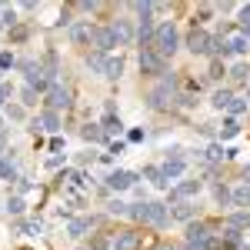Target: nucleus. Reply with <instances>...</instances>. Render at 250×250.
Here are the masks:
<instances>
[{
    "mask_svg": "<svg viewBox=\"0 0 250 250\" xmlns=\"http://www.w3.org/2000/svg\"><path fill=\"white\" fill-rule=\"evenodd\" d=\"M127 217H134V220H140V224L167 227V204H130Z\"/></svg>",
    "mask_w": 250,
    "mask_h": 250,
    "instance_id": "1",
    "label": "nucleus"
},
{
    "mask_svg": "<svg viewBox=\"0 0 250 250\" xmlns=\"http://www.w3.org/2000/svg\"><path fill=\"white\" fill-rule=\"evenodd\" d=\"M177 43H180V37H177V27L173 23H160L157 27V43H154V50L160 54V57L167 60L177 54Z\"/></svg>",
    "mask_w": 250,
    "mask_h": 250,
    "instance_id": "2",
    "label": "nucleus"
},
{
    "mask_svg": "<svg viewBox=\"0 0 250 250\" xmlns=\"http://www.w3.org/2000/svg\"><path fill=\"white\" fill-rule=\"evenodd\" d=\"M147 107H150V110H170V107H173V87H170V83L154 87V90L147 94Z\"/></svg>",
    "mask_w": 250,
    "mask_h": 250,
    "instance_id": "3",
    "label": "nucleus"
},
{
    "mask_svg": "<svg viewBox=\"0 0 250 250\" xmlns=\"http://www.w3.org/2000/svg\"><path fill=\"white\" fill-rule=\"evenodd\" d=\"M140 74H150V77L167 74V60L160 57L157 50H140Z\"/></svg>",
    "mask_w": 250,
    "mask_h": 250,
    "instance_id": "4",
    "label": "nucleus"
},
{
    "mask_svg": "<svg viewBox=\"0 0 250 250\" xmlns=\"http://www.w3.org/2000/svg\"><path fill=\"white\" fill-rule=\"evenodd\" d=\"M94 30L97 27L90 20H77V23L70 27V40H74L77 47H90V43H94Z\"/></svg>",
    "mask_w": 250,
    "mask_h": 250,
    "instance_id": "5",
    "label": "nucleus"
},
{
    "mask_svg": "<svg viewBox=\"0 0 250 250\" xmlns=\"http://www.w3.org/2000/svg\"><path fill=\"white\" fill-rule=\"evenodd\" d=\"M47 107L57 114V110H67L70 107V90L67 87H60V83H54L50 90H47Z\"/></svg>",
    "mask_w": 250,
    "mask_h": 250,
    "instance_id": "6",
    "label": "nucleus"
},
{
    "mask_svg": "<svg viewBox=\"0 0 250 250\" xmlns=\"http://www.w3.org/2000/svg\"><path fill=\"white\" fill-rule=\"evenodd\" d=\"M110 34H114L117 47H130V43H134V27H130V20H114V23H110Z\"/></svg>",
    "mask_w": 250,
    "mask_h": 250,
    "instance_id": "7",
    "label": "nucleus"
},
{
    "mask_svg": "<svg viewBox=\"0 0 250 250\" xmlns=\"http://www.w3.org/2000/svg\"><path fill=\"white\" fill-rule=\"evenodd\" d=\"M50 70H43V67H30V70H27V87H30V90H50V87H54V83H50Z\"/></svg>",
    "mask_w": 250,
    "mask_h": 250,
    "instance_id": "8",
    "label": "nucleus"
},
{
    "mask_svg": "<svg viewBox=\"0 0 250 250\" xmlns=\"http://www.w3.org/2000/svg\"><path fill=\"white\" fill-rule=\"evenodd\" d=\"M207 47H210V34L193 23L190 37H187V50H190V54H207Z\"/></svg>",
    "mask_w": 250,
    "mask_h": 250,
    "instance_id": "9",
    "label": "nucleus"
},
{
    "mask_svg": "<svg viewBox=\"0 0 250 250\" xmlns=\"http://www.w3.org/2000/svg\"><path fill=\"white\" fill-rule=\"evenodd\" d=\"M114 47H117V43H114V34H110V27H97V30H94V50L107 57Z\"/></svg>",
    "mask_w": 250,
    "mask_h": 250,
    "instance_id": "10",
    "label": "nucleus"
},
{
    "mask_svg": "<svg viewBox=\"0 0 250 250\" xmlns=\"http://www.w3.org/2000/svg\"><path fill=\"white\" fill-rule=\"evenodd\" d=\"M137 247H140V233L134 230H120L110 240V250H137Z\"/></svg>",
    "mask_w": 250,
    "mask_h": 250,
    "instance_id": "11",
    "label": "nucleus"
},
{
    "mask_svg": "<svg viewBox=\"0 0 250 250\" xmlns=\"http://www.w3.org/2000/svg\"><path fill=\"white\" fill-rule=\"evenodd\" d=\"M224 40H227L230 54H240V57H244V54L250 50V34H244V30H230V34H227Z\"/></svg>",
    "mask_w": 250,
    "mask_h": 250,
    "instance_id": "12",
    "label": "nucleus"
},
{
    "mask_svg": "<svg viewBox=\"0 0 250 250\" xmlns=\"http://www.w3.org/2000/svg\"><path fill=\"white\" fill-rule=\"evenodd\" d=\"M134 180H137V173H130V170H114L110 177H107V187H110V190H127V187H134Z\"/></svg>",
    "mask_w": 250,
    "mask_h": 250,
    "instance_id": "13",
    "label": "nucleus"
},
{
    "mask_svg": "<svg viewBox=\"0 0 250 250\" xmlns=\"http://www.w3.org/2000/svg\"><path fill=\"white\" fill-rule=\"evenodd\" d=\"M30 130H50V134H57L60 130V117L54 114V110H43V114L30 124Z\"/></svg>",
    "mask_w": 250,
    "mask_h": 250,
    "instance_id": "14",
    "label": "nucleus"
},
{
    "mask_svg": "<svg viewBox=\"0 0 250 250\" xmlns=\"http://www.w3.org/2000/svg\"><path fill=\"white\" fill-rule=\"evenodd\" d=\"M94 224H97V220H87V217H70V224H67V237H74V240H77V237H83Z\"/></svg>",
    "mask_w": 250,
    "mask_h": 250,
    "instance_id": "15",
    "label": "nucleus"
},
{
    "mask_svg": "<svg viewBox=\"0 0 250 250\" xmlns=\"http://www.w3.org/2000/svg\"><path fill=\"white\" fill-rule=\"evenodd\" d=\"M200 193V180H180L177 187H173V200H184V197H197Z\"/></svg>",
    "mask_w": 250,
    "mask_h": 250,
    "instance_id": "16",
    "label": "nucleus"
},
{
    "mask_svg": "<svg viewBox=\"0 0 250 250\" xmlns=\"http://www.w3.org/2000/svg\"><path fill=\"white\" fill-rule=\"evenodd\" d=\"M204 240H210V227L207 224H190L187 227V244H204Z\"/></svg>",
    "mask_w": 250,
    "mask_h": 250,
    "instance_id": "17",
    "label": "nucleus"
},
{
    "mask_svg": "<svg viewBox=\"0 0 250 250\" xmlns=\"http://www.w3.org/2000/svg\"><path fill=\"white\" fill-rule=\"evenodd\" d=\"M124 74V57L117 54V57H107V63H104V77L107 80H117Z\"/></svg>",
    "mask_w": 250,
    "mask_h": 250,
    "instance_id": "18",
    "label": "nucleus"
},
{
    "mask_svg": "<svg viewBox=\"0 0 250 250\" xmlns=\"http://www.w3.org/2000/svg\"><path fill=\"white\" fill-rule=\"evenodd\" d=\"M80 134H83L87 144H104V140H107V134H104V127H100V124H87Z\"/></svg>",
    "mask_w": 250,
    "mask_h": 250,
    "instance_id": "19",
    "label": "nucleus"
},
{
    "mask_svg": "<svg viewBox=\"0 0 250 250\" xmlns=\"http://www.w3.org/2000/svg\"><path fill=\"white\" fill-rule=\"evenodd\" d=\"M164 177H167V180H177V177H184V157H170V160L164 164Z\"/></svg>",
    "mask_w": 250,
    "mask_h": 250,
    "instance_id": "20",
    "label": "nucleus"
},
{
    "mask_svg": "<svg viewBox=\"0 0 250 250\" xmlns=\"http://www.w3.org/2000/svg\"><path fill=\"white\" fill-rule=\"evenodd\" d=\"M144 177H147L154 187H170V180L164 177V167H144Z\"/></svg>",
    "mask_w": 250,
    "mask_h": 250,
    "instance_id": "21",
    "label": "nucleus"
},
{
    "mask_svg": "<svg viewBox=\"0 0 250 250\" xmlns=\"http://www.w3.org/2000/svg\"><path fill=\"white\" fill-rule=\"evenodd\" d=\"M230 204L233 207H250V184H244V187H237L230 193Z\"/></svg>",
    "mask_w": 250,
    "mask_h": 250,
    "instance_id": "22",
    "label": "nucleus"
},
{
    "mask_svg": "<svg viewBox=\"0 0 250 250\" xmlns=\"http://www.w3.org/2000/svg\"><path fill=\"white\" fill-rule=\"evenodd\" d=\"M227 227H233V230H247L250 227V213H244V210L230 213V217H227Z\"/></svg>",
    "mask_w": 250,
    "mask_h": 250,
    "instance_id": "23",
    "label": "nucleus"
},
{
    "mask_svg": "<svg viewBox=\"0 0 250 250\" xmlns=\"http://www.w3.org/2000/svg\"><path fill=\"white\" fill-rule=\"evenodd\" d=\"M213 107H217V110H227V107H230L233 104V94L230 90H217V94H213V100H210Z\"/></svg>",
    "mask_w": 250,
    "mask_h": 250,
    "instance_id": "24",
    "label": "nucleus"
},
{
    "mask_svg": "<svg viewBox=\"0 0 250 250\" xmlns=\"http://www.w3.org/2000/svg\"><path fill=\"white\" fill-rule=\"evenodd\" d=\"M100 127H104V134H120V130H124L120 117H114V114H107V117H104V124H100Z\"/></svg>",
    "mask_w": 250,
    "mask_h": 250,
    "instance_id": "25",
    "label": "nucleus"
},
{
    "mask_svg": "<svg viewBox=\"0 0 250 250\" xmlns=\"http://www.w3.org/2000/svg\"><path fill=\"white\" fill-rule=\"evenodd\" d=\"M193 210H197V207L184 200V204H177V207H173V217H177V220H190V217H193Z\"/></svg>",
    "mask_w": 250,
    "mask_h": 250,
    "instance_id": "26",
    "label": "nucleus"
},
{
    "mask_svg": "<svg viewBox=\"0 0 250 250\" xmlns=\"http://www.w3.org/2000/svg\"><path fill=\"white\" fill-rule=\"evenodd\" d=\"M23 210H27L23 197H10V200H7V213H10V217H20Z\"/></svg>",
    "mask_w": 250,
    "mask_h": 250,
    "instance_id": "27",
    "label": "nucleus"
},
{
    "mask_svg": "<svg viewBox=\"0 0 250 250\" xmlns=\"http://www.w3.org/2000/svg\"><path fill=\"white\" fill-rule=\"evenodd\" d=\"M0 177L3 180H17V164L14 160H0Z\"/></svg>",
    "mask_w": 250,
    "mask_h": 250,
    "instance_id": "28",
    "label": "nucleus"
},
{
    "mask_svg": "<svg viewBox=\"0 0 250 250\" xmlns=\"http://www.w3.org/2000/svg\"><path fill=\"white\" fill-rule=\"evenodd\" d=\"M104 63H107V57H104V54H87V67H90V70H100V74H104Z\"/></svg>",
    "mask_w": 250,
    "mask_h": 250,
    "instance_id": "29",
    "label": "nucleus"
},
{
    "mask_svg": "<svg viewBox=\"0 0 250 250\" xmlns=\"http://www.w3.org/2000/svg\"><path fill=\"white\" fill-rule=\"evenodd\" d=\"M213 200H217L220 207H227V204H230V190H227L224 184H217V187H213Z\"/></svg>",
    "mask_w": 250,
    "mask_h": 250,
    "instance_id": "30",
    "label": "nucleus"
},
{
    "mask_svg": "<svg viewBox=\"0 0 250 250\" xmlns=\"http://www.w3.org/2000/svg\"><path fill=\"white\" fill-rule=\"evenodd\" d=\"M237 23H240V30H244V34H250V3H244V7H240Z\"/></svg>",
    "mask_w": 250,
    "mask_h": 250,
    "instance_id": "31",
    "label": "nucleus"
},
{
    "mask_svg": "<svg viewBox=\"0 0 250 250\" xmlns=\"http://www.w3.org/2000/svg\"><path fill=\"white\" fill-rule=\"evenodd\" d=\"M237 134H240V124H237V120H227V124H224V130H220L224 140H233Z\"/></svg>",
    "mask_w": 250,
    "mask_h": 250,
    "instance_id": "32",
    "label": "nucleus"
},
{
    "mask_svg": "<svg viewBox=\"0 0 250 250\" xmlns=\"http://www.w3.org/2000/svg\"><path fill=\"white\" fill-rule=\"evenodd\" d=\"M204 157H207V160H224V157H227V150H224L220 144H210V147L204 150Z\"/></svg>",
    "mask_w": 250,
    "mask_h": 250,
    "instance_id": "33",
    "label": "nucleus"
},
{
    "mask_svg": "<svg viewBox=\"0 0 250 250\" xmlns=\"http://www.w3.org/2000/svg\"><path fill=\"white\" fill-rule=\"evenodd\" d=\"M227 110H230L233 117H237V114H244V110H247V97H233V104L227 107Z\"/></svg>",
    "mask_w": 250,
    "mask_h": 250,
    "instance_id": "34",
    "label": "nucleus"
},
{
    "mask_svg": "<svg viewBox=\"0 0 250 250\" xmlns=\"http://www.w3.org/2000/svg\"><path fill=\"white\" fill-rule=\"evenodd\" d=\"M230 77L233 80H247L250 77V67H247V63H237V67L230 70Z\"/></svg>",
    "mask_w": 250,
    "mask_h": 250,
    "instance_id": "35",
    "label": "nucleus"
},
{
    "mask_svg": "<svg viewBox=\"0 0 250 250\" xmlns=\"http://www.w3.org/2000/svg\"><path fill=\"white\" fill-rule=\"evenodd\" d=\"M0 20H3V27H14V23H17V10H14V7H7V10L0 14Z\"/></svg>",
    "mask_w": 250,
    "mask_h": 250,
    "instance_id": "36",
    "label": "nucleus"
},
{
    "mask_svg": "<svg viewBox=\"0 0 250 250\" xmlns=\"http://www.w3.org/2000/svg\"><path fill=\"white\" fill-rule=\"evenodd\" d=\"M107 210H110V213H127V210H130V204H124V200H110Z\"/></svg>",
    "mask_w": 250,
    "mask_h": 250,
    "instance_id": "37",
    "label": "nucleus"
},
{
    "mask_svg": "<svg viewBox=\"0 0 250 250\" xmlns=\"http://www.w3.org/2000/svg\"><path fill=\"white\" fill-rule=\"evenodd\" d=\"M23 107H30V104H37V90H30V87H23Z\"/></svg>",
    "mask_w": 250,
    "mask_h": 250,
    "instance_id": "38",
    "label": "nucleus"
},
{
    "mask_svg": "<svg viewBox=\"0 0 250 250\" xmlns=\"http://www.w3.org/2000/svg\"><path fill=\"white\" fill-rule=\"evenodd\" d=\"M14 67V54H0V74Z\"/></svg>",
    "mask_w": 250,
    "mask_h": 250,
    "instance_id": "39",
    "label": "nucleus"
},
{
    "mask_svg": "<svg viewBox=\"0 0 250 250\" xmlns=\"http://www.w3.org/2000/svg\"><path fill=\"white\" fill-rule=\"evenodd\" d=\"M187 250H213V240H204V244H187Z\"/></svg>",
    "mask_w": 250,
    "mask_h": 250,
    "instance_id": "40",
    "label": "nucleus"
},
{
    "mask_svg": "<svg viewBox=\"0 0 250 250\" xmlns=\"http://www.w3.org/2000/svg\"><path fill=\"white\" fill-rule=\"evenodd\" d=\"M7 114H10V120H23V107H10Z\"/></svg>",
    "mask_w": 250,
    "mask_h": 250,
    "instance_id": "41",
    "label": "nucleus"
},
{
    "mask_svg": "<svg viewBox=\"0 0 250 250\" xmlns=\"http://www.w3.org/2000/svg\"><path fill=\"white\" fill-rule=\"evenodd\" d=\"M7 97H10V87H7V83H0V107H3V100H7Z\"/></svg>",
    "mask_w": 250,
    "mask_h": 250,
    "instance_id": "42",
    "label": "nucleus"
},
{
    "mask_svg": "<svg viewBox=\"0 0 250 250\" xmlns=\"http://www.w3.org/2000/svg\"><path fill=\"white\" fill-rule=\"evenodd\" d=\"M157 250H177V247H173V244H164V247H157Z\"/></svg>",
    "mask_w": 250,
    "mask_h": 250,
    "instance_id": "43",
    "label": "nucleus"
},
{
    "mask_svg": "<svg viewBox=\"0 0 250 250\" xmlns=\"http://www.w3.org/2000/svg\"><path fill=\"white\" fill-rule=\"evenodd\" d=\"M244 177H247V180H250V167H247V170H244Z\"/></svg>",
    "mask_w": 250,
    "mask_h": 250,
    "instance_id": "44",
    "label": "nucleus"
},
{
    "mask_svg": "<svg viewBox=\"0 0 250 250\" xmlns=\"http://www.w3.org/2000/svg\"><path fill=\"white\" fill-rule=\"evenodd\" d=\"M247 100H250V83H247Z\"/></svg>",
    "mask_w": 250,
    "mask_h": 250,
    "instance_id": "45",
    "label": "nucleus"
},
{
    "mask_svg": "<svg viewBox=\"0 0 250 250\" xmlns=\"http://www.w3.org/2000/svg\"><path fill=\"white\" fill-rule=\"evenodd\" d=\"M77 250H90V247H77Z\"/></svg>",
    "mask_w": 250,
    "mask_h": 250,
    "instance_id": "46",
    "label": "nucleus"
},
{
    "mask_svg": "<svg viewBox=\"0 0 250 250\" xmlns=\"http://www.w3.org/2000/svg\"><path fill=\"white\" fill-rule=\"evenodd\" d=\"M0 30H3V20H0Z\"/></svg>",
    "mask_w": 250,
    "mask_h": 250,
    "instance_id": "47",
    "label": "nucleus"
},
{
    "mask_svg": "<svg viewBox=\"0 0 250 250\" xmlns=\"http://www.w3.org/2000/svg\"><path fill=\"white\" fill-rule=\"evenodd\" d=\"M0 127H3V117H0Z\"/></svg>",
    "mask_w": 250,
    "mask_h": 250,
    "instance_id": "48",
    "label": "nucleus"
}]
</instances>
